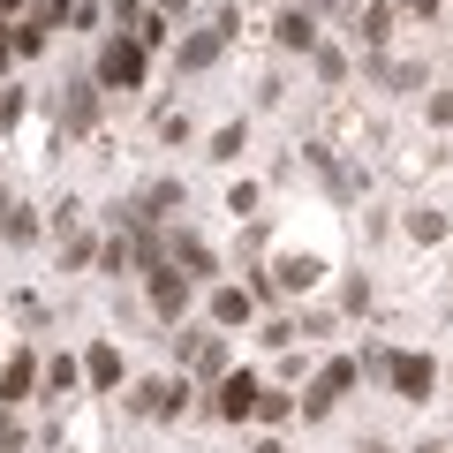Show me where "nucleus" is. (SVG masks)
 <instances>
[{
	"label": "nucleus",
	"mask_w": 453,
	"mask_h": 453,
	"mask_svg": "<svg viewBox=\"0 0 453 453\" xmlns=\"http://www.w3.org/2000/svg\"><path fill=\"white\" fill-rule=\"evenodd\" d=\"M98 23V0H68V31H91Z\"/></svg>",
	"instance_id": "obj_23"
},
{
	"label": "nucleus",
	"mask_w": 453,
	"mask_h": 453,
	"mask_svg": "<svg viewBox=\"0 0 453 453\" xmlns=\"http://www.w3.org/2000/svg\"><path fill=\"white\" fill-rule=\"evenodd\" d=\"M318 76H325V83H340V76H348V61H340L333 46H318Z\"/></svg>",
	"instance_id": "obj_24"
},
{
	"label": "nucleus",
	"mask_w": 453,
	"mask_h": 453,
	"mask_svg": "<svg viewBox=\"0 0 453 453\" xmlns=\"http://www.w3.org/2000/svg\"><path fill=\"white\" fill-rule=\"evenodd\" d=\"M257 393H265V386H257L250 371H226V378H219V416H226V423L257 416Z\"/></svg>",
	"instance_id": "obj_6"
},
{
	"label": "nucleus",
	"mask_w": 453,
	"mask_h": 453,
	"mask_svg": "<svg viewBox=\"0 0 453 453\" xmlns=\"http://www.w3.org/2000/svg\"><path fill=\"white\" fill-rule=\"evenodd\" d=\"M174 8H189V0H159V16H174Z\"/></svg>",
	"instance_id": "obj_28"
},
{
	"label": "nucleus",
	"mask_w": 453,
	"mask_h": 453,
	"mask_svg": "<svg viewBox=\"0 0 453 453\" xmlns=\"http://www.w3.org/2000/svg\"><path fill=\"white\" fill-rule=\"evenodd\" d=\"M226 31H234V16H219V23H211V31H196L189 46H181V68H211V61H219V53H226Z\"/></svg>",
	"instance_id": "obj_8"
},
{
	"label": "nucleus",
	"mask_w": 453,
	"mask_h": 453,
	"mask_svg": "<svg viewBox=\"0 0 453 453\" xmlns=\"http://www.w3.org/2000/svg\"><path fill=\"white\" fill-rule=\"evenodd\" d=\"M166 265L189 273V280H204V273H211V250L196 242V234H166Z\"/></svg>",
	"instance_id": "obj_9"
},
{
	"label": "nucleus",
	"mask_w": 453,
	"mask_h": 453,
	"mask_svg": "<svg viewBox=\"0 0 453 453\" xmlns=\"http://www.w3.org/2000/svg\"><path fill=\"white\" fill-rule=\"evenodd\" d=\"M91 121H98V83H68V98H61V129L83 136Z\"/></svg>",
	"instance_id": "obj_7"
},
{
	"label": "nucleus",
	"mask_w": 453,
	"mask_h": 453,
	"mask_svg": "<svg viewBox=\"0 0 453 453\" xmlns=\"http://www.w3.org/2000/svg\"><path fill=\"white\" fill-rule=\"evenodd\" d=\"M356 378H363V363H356V356H333L318 378H310V393H303V416H333V408H340V393L356 386Z\"/></svg>",
	"instance_id": "obj_1"
},
{
	"label": "nucleus",
	"mask_w": 453,
	"mask_h": 453,
	"mask_svg": "<svg viewBox=\"0 0 453 453\" xmlns=\"http://www.w3.org/2000/svg\"><path fill=\"white\" fill-rule=\"evenodd\" d=\"M280 46H288V53H318V23H310V8H288V16H280Z\"/></svg>",
	"instance_id": "obj_11"
},
{
	"label": "nucleus",
	"mask_w": 453,
	"mask_h": 453,
	"mask_svg": "<svg viewBox=\"0 0 453 453\" xmlns=\"http://www.w3.org/2000/svg\"><path fill=\"white\" fill-rule=\"evenodd\" d=\"M129 408H136V416H181V408H189V386H166V378H144V386H136L129 393Z\"/></svg>",
	"instance_id": "obj_5"
},
{
	"label": "nucleus",
	"mask_w": 453,
	"mask_h": 453,
	"mask_svg": "<svg viewBox=\"0 0 453 453\" xmlns=\"http://www.w3.org/2000/svg\"><path fill=\"white\" fill-rule=\"evenodd\" d=\"M38 378V356H8V371H0V401H23Z\"/></svg>",
	"instance_id": "obj_12"
},
{
	"label": "nucleus",
	"mask_w": 453,
	"mask_h": 453,
	"mask_svg": "<svg viewBox=\"0 0 453 453\" xmlns=\"http://www.w3.org/2000/svg\"><path fill=\"white\" fill-rule=\"evenodd\" d=\"M280 416H295L288 393H257V423H280Z\"/></svg>",
	"instance_id": "obj_20"
},
{
	"label": "nucleus",
	"mask_w": 453,
	"mask_h": 453,
	"mask_svg": "<svg viewBox=\"0 0 453 453\" xmlns=\"http://www.w3.org/2000/svg\"><path fill=\"white\" fill-rule=\"evenodd\" d=\"M408 234H416V242H438V234H446V219H438V211H408Z\"/></svg>",
	"instance_id": "obj_19"
},
{
	"label": "nucleus",
	"mask_w": 453,
	"mask_h": 453,
	"mask_svg": "<svg viewBox=\"0 0 453 453\" xmlns=\"http://www.w3.org/2000/svg\"><path fill=\"white\" fill-rule=\"evenodd\" d=\"M16 113H23V91H0V129H8Z\"/></svg>",
	"instance_id": "obj_26"
},
{
	"label": "nucleus",
	"mask_w": 453,
	"mask_h": 453,
	"mask_svg": "<svg viewBox=\"0 0 453 453\" xmlns=\"http://www.w3.org/2000/svg\"><path fill=\"white\" fill-rule=\"evenodd\" d=\"M0 453H23V423L8 416V401H0Z\"/></svg>",
	"instance_id": "obj_22"
},
{
	"label": "nucleus",
	"mask_w": 453,
	"mask_h": 453,
	"mask_svg": "<svg viewBox=\"0 0 453 453\" xmlns=\"http://www.w3.org/2000/svg\"><path fill=\"white\" fill-rule=\"evenodd\" d=\"M76 378H83L76 356H53V363H46V386H53V393H76Z\"/></svg>",
	"instance_id": "obj_18"
},
{
	"label": "nucleus",
	"mask_w": 453,
	"mask_h": 453,
	"mask_svg": "<svg viewBox=\"0 0 453 453\" xmlns=\"http://www.w3.org/2000/svg\"><path fill=\"white\" fill-rule=\"evenodd\" d=\"M189 371L196 378H226V340H189Z\"/></svg>",
	"instance_id": "obj_13"
},
{
	"label": "nucleus",
	"mask_w": 453,
	"mask_h": 453,
	"mask_svg": "<svg viewBox=\"0 0 453 453\" xmlns=\"http://www.w3.org/2000/svg\"><path fill=\"white\" fill-rule=\"evenodd\" d=\"M431 121H446V129H453V91H438V98H431Z\"/></svg>",
	"instance_id": "obj_27"
},
{
	"label": "nucleus",
	"mask_w": 453,
	"mask_h": 453,
	"mask_svg": "<svg viewBox=\"0 0 453 453\" xmlns=\"http://www.w3.org/2000/svg\"><path fill=\"white\" fill-rule=\"evenodd\" d=\"M363 453H386V446H363Z\"/></svg>",
	"instance_id": "obj_31"
},
{
	"label": "nucleus",
	"mask_w": 453,
	"mask_h": 453,
	"mask_svg": "<svg viewBox=\"0 0 453 453\" xmlns=\"http://www.w3.org/2000/svg\"><path fill=\"white\" fill-rule=\"evenodd\" d=\"M371 76H378V83H393V91H416L423 68H408V61H371Z\"/></svg>",
	"instance_id": "obj_17"
},
{
	"label": "nucleus",
	"mask_w": 453,
	"mask_h": 453,
	"mask_svg": "<svg viewBox=\"0 0 453 453\" xmlns=\"http://www.w3.org/2000/svg\"><path fill=\"white\" fill-rule=\"evenodd\" d=\"M393 8H401V16H423V23L438 16V0H393Z\"/></svg>",
	"instance_id": "obj_25"
},
{
	"label": "nucleus",
	"mask_w": 453,
	"mask_h": 453,
	"mask_svg": "<svg viewBox=\"0 0 453 453\" xmlns=\"http://www.w3.org/2000/svg\"><path fill=\"white\" fill-rule=\"evenodd\" d=\"M16 8H23V0H0V16H16Z\"/></svg>",
	"instance_id": "obj_30"
},
{
	"label": "nucleus",
	"mask_w": 453,
	"mask_h": 453,
	"mask_svg": "<svg viewBox=\"0 0 453 453\" xmlns=\"http://www.w3.org/2000/svg\"><path fill=\"white\" fill-rule=\"evenodd\" d=\"M144 280H151V310H159L166 325H181V310H189V273H174V265H144Z\"/></svg>",
	"instance_id": "obj_3"
},
{
	"label": "nucleus",
	"mask_w": 453,
	"mask_h": 453,
	"mask_svg": "<svg viewBox=\"0 0 453 453\" xmlns=\"http://www.w3.org/2000/svg\"><path fill=\"white\" fill-rule=\"evenodd\" d=\"M250 310H257L250 288H219V295H211V318H219V325H250Z\"/></svg>",
	"instance_id": "obj_14"
},
{
	"label": "nucleus",
	"mask_w": 453,
	"mask_h": 453,
	"mask_svg": "<svg viewBox=\"0 0 453 453\" xmlns=\"http://www.w3.org/2000/svg\"><path fill=\"white\" fill-rule=\"evenodd\" d=\"M378 371L393 378V393H401V401H423V393L438 386V363H431V356H386Z\"/></svg>",
	"instance_id": "obj_4"
},
{
	"label": "nucleus",
	"mask_w": 453,
	"mask_h": 453,
	"mask_svg": "<svg viewBox=\"0 0 453 453\" xmlns=\"http://www.w3.org/2000/svg\"><path fill=\"white\" fill-rule=\"evenodd\" d=\"M318 273H325L318 257H280V265H273V288H280V295H310V288H318Z\"/></svg>",
	"instance_id": "obj_10"
},
{
	"label": "nucleus",
	"mask_w": 453,
	"mask_h": 453,
	"mask_svg": "<svg viewBox=\"0 0 453 453\" xmlns=\"http://www.w3.org/2000/svg\"><path fill=\"white\" fill-rule=\"evenodd\" d=\"M386 31H393V0H371V8H363V46H386Z\"/></svg>",
	"instance_id": "obj_16"
},
{
	"label": "nucleus",
	"mask_w": 453,
	"mask_h": 453,
	"mask_svg": "<svg viewBox=\"0 0 453 453\" xmlns=\"http://www.w3.org/2000/svg\"><path fill=\"white\" fill-rule=\"evenodd\" d=\"M83 378H91V386H121V348H91V356H83Z\"/></svg>",
	"instance_id": "obj_15"
},
{
	"label": "nucleus",
	"mask_w": 453,
	"mask_h": 453,
	"mask_svg": "<svg viewBox=\"0 0 453 453\" xmlns=\"http://www.w3.org/2000/svg\"><path fill=\"white\" fill-rule=\"evenodd\" d=\"M211 159H242V121H234V129H219V136H211Z\"/></svg>",
	"instance_id": "obj_21"
},
{
	"label": "nucleus",
	"mask_w": 453,
	"mask_h": 453,
	"mask_svg": "<svg viewBox=\"0 0 453 453\" xmlns=\"http://www.w3.org/2000/svg\"><path fill=\"white\" fill-rule=\"evenodd\" d=\"M98 83L136 91V83H144V46H136V38H106V53H98Z\"/></svg>",
	"instance_id": "obj_2"
},
{
	"label": "nucleus",
	"mask_w": 453,
	"mask_h": 453,
	"mask_svg": "<svg viewBox=\"0 0 453 453\" xmlns=\"http://www.w3.org/2000/svg\"><path fill=\"white\" fill-rule=\"evenodd\" d=\"M423 453H438V446H423Z\"/></svg>",
	"instance_id": "obj_32"
},
{
	"label": "nucleus",
	"mask_w": 453,
	"mask_h": 453,
	"mask_svg": "<svg viewBox=\"0 0 453 453\" xmlns=\"http://www.w3.org/2000/svg\"><path fill=\"white\" fill-rule=\"evenodd\" d=\"M257 453H288V446H280V438H265V446H257Z\"/></svg>",
	"instance_id": "obj_29"
}]
</instances>
